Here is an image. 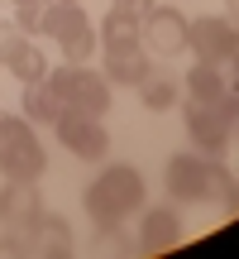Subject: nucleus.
Segmentation results:
<instances>
[{
    "label": "nucleus",
    "mask_w": 239,
    "mask_h": 259,
    "mask_svg": "<svg viewBox=\"0 0 239 259\" xmlns=\"http://www.w3.org/2000/svg\"><path fill=\"white\" fill-rule=\"evenodd\" d=\"M82 206L96 226L101 221H125V216L144 211V178H139V168H129V163L101 168V178L86 187Z\"/></svg>",
    "instance_id": "obj_1"
},
{
    "label": "nucleus",
    "mask_w": 239,
    "mask_h": 259,
    "mask_svg": "<svg viewBox=\"0 0 239 259\" xmlns=\"http://www.w3.org/2000/svg\"><path fill=\"white\" fill-rule=\"evenodd\" d=\"M38 34L57 38V44H63V58H67L72 67H82L86 58L96 53V24L86 19V10H82V5H67V0H53V5H43Z\"/></svg>",
    "instance_id": "obj_2"
},
{
    "label": "nucleus",
    "mask_w": 239,
    "mask_h": 259,
    "mask_svg": "<svg viewBox=\"0 0 239 259\" xmlns=\"http://www.w3.org/2000/svg\"><path fill=\"white\" fill-rule=\"evenodd\" d=\"M225 168H215L211 158H196V154H172L167 158V192H172V202H215L225 187Z\"/></svg>",
    "instance_id": "obj_3"
},
{
    "label": "nucleus",
    "mask_w": 239,
    "mask_h": 259,
    "mask_svg": "<svg viewBox=\"0 0 239 259\" xmlns=\"http://www.w3.org/2000/svg\"><path fill=\"white\" fill-rule=\"evenodd\" d=\"M48 87L57 92V101L72 106V111L82 115H96V120H105V111H110V82H105L101 72H86V67H48Z\"/></svg>",
    "instance_id": "obj_4"
},
{
    "label": "nucleus",
    "mask_w": 239,
    "mask_h": 259,
    "mask_svg": "<svg viewBox=\"0 0 239 259\" xmlns=\"http://www.w3.org/2000/svg\"><path fill=\"white\" fill-rule=\"evenodd\" d=\"M53 130H57V144H63L67 154L86 158V163H101V158H105L110 135H105V125L96 120V115H82V111H72V106H67V111L53 120Z\"/></svg>",
    "instance_id": "obj_5"
},
{
    "label": "nucleus",
    "mask_w": 239,
    "mask_h": 259,
    "mask_svg": "<svg viewBox=\"0 0 239 259\" xmlns=\"http://www.w3.org/2000/svg\"><path fill=\"white\" fill-rule=\"evenodd\" d=\"M187 48H192L201 63H230L234 48H239V29L220 15H206L187 24Z\"/></svg>",
    "instance_id": "obj_6"
},
{
    "label": "nucleus",
    "mask_w": 239,
    "mask_h": 259,
    "mask_svg": "<svg viewBox=\"0 0 239 259\" xmlns=\"http://www.w3.org/2000/svg\"><path fill=\"white\" fill-rule=\"evenodd\" d=\"M187 24H192V19H187L182 10H172V5H153V15L139 24V38H144L148 53L172 58V53H182V48H187Z\"/></svg>",
    "instance_id": "obj_7"
},
{
    "label": "nucleus",
    "mask_w": 239,
    "mask_h": 259,
    "mask_svg": "<svg viewBox=\"0 0 239 259\" xmlns=\"http://www.w3.org/2000/svg\"><path fill=\"white\" fill-rule=\"evenodd\" d=\"M187 135H192V144L201 149V154L230 149V101H220V106L192 101L187 106Z\"/></svg>",
    "instance_id": "obj_8"
},
{
    "label": "nucleus",
    "mask_w": 239,
    "mask_h": 259,
    "mask_svg": "<svg viewBox=\"0 0 239 259\" xmlns=\"http://www.w3.org/2000/svg\"><path fill=\"white\" fill-rule=\"evenodd\" d=\"M148 72H153V58H148L144 38H139V44H115V48H105V82H115V87H139Z\"/></svg>",
    "instance_id": "obj_9"
},
{
    "label": "nucleus",
    "mask_w": 239,
    "mask_h": 259,
    "mask_svg": "<svg viewBox=\"0 0 239 259\" xmlns=\"http://www.w3.org/2000/svg\"><path fill=\"white\" fill-rule=\"evenodd\" d=\"M182 245V221H177V211H167V206H148L144 221H139V250L144 254H167Z\"/></svg>",
    "instance_id": "obj_10"
},
{
    "label": "nucleus",
    "mask_w": 239,
    "mask_h": 259,
    "mask_svg": "<svg viewBox=\"0 0 239 259\" xmlns=\"http://www.w3.org/2000/svg\"><path fill=\"white\" fill-rule=\"evenodd\" d=\"M43 168H48V154H43V144H38L34 135H29V139H15V144L0 149V173L15 178V183H38Z\"/></svg>",
    "instance_id": "obj_11"
},
{
    "label": "nucleus",
    "mask_w": 239,
    "mask_h": 259,
    "mask_svg": "<svg viewBox=\"0 0 239 259\" xmlns=\"http://www.w3.org/2000/svg\"><path fill=\"white\" fill-rule=\"evenodd\" d=\"M38 216H43V197H38V187L5 178V187H0V226H34Z\"/></svg>",
    "instance_id": "obj_12"
},
{
    "label": "nucleus",
    "mask_w": 239,
    "mask_h": 259,
    "mask_svg": "<svg viewBox=\"0 0 239 259\" xmlns=\"http://www.w3.org/2000/svg\"><path fill=\"white\" fill-rule=\"evenodd\" d=\"M34 254L38 259H63L72 254V226L63 221V216H38L34 221Z\"/></svg>",
    "instance_id": "obj_13"
},
{
    "label": "nucleus",
    "mask_w": 239,
    "mask_h": 259,
    "mask_svg": "<svg viewBox=\"0 0 239 259\" xmlns=\"http://www.w3.org/2000/svg\"><path fill=\"white\" fill-rule=\"evenodd\" d=\"M19 106H24V120L29 125H53L57 115L67 111V106L57 101V92L48 87V77H43V82H24V101H19Z\"/></svg>",
    "instance_id": "obj_14"
},
{
    "label": "nucleus",
    "mask_w": 239,
    "mask_h": 259,
    "mask_svg": "<svg viewBox=\"0 0 239 259\" xmlns=\"http://www.w3.org/2000/svg\"><path fill=\"white\" fill-rule=\"evenodd\" d=\"M187 96L201 101V106H220L225 96H230V87H225V77H220V67H215V63H201V67L187 72Z\"/></svg>",
    "instance_id": "obj_15"
},
{
    "label": "nucleus",
    "mask_w": 239,
    "mask_h": 259,
    "mask_svg": "<svg viewBox=\"0 0 239 259\" xmlns=\"http://www.w3.org/2000/svg\"><path fill=\"white\" fill-rule=\"evenodd\" d=\"M139 101H144V111H153V115H163L167 106L177 101V82L167 72H148L144 82H139Z\"/></svg>",
    "instance_id": "obj_16"
},
{
    "label": "nucleus",
    "mask_w": 239,
    "mask_h": 259,
    "mask_svg": "<svg viewBox=\"0 0 239 259\" xmlns=\"http://www.w3.org/2000/svg\"><path fill=\"white\" fill-rule=\"evenodd\" d=\"M5 67L19 77V82H43V77H48V58H43V48H38V44H24Z\"/></svg>",
    "instance_id": "obj_17"
},
{
    "label": "nucleus",
    "mask_w": 239,
    "mask_h": 259,
    "mask_svg": "<svg viewBox=\"0 0 239 259\" xmlns=\"http://www.w3.org/2000/svg\"><path fill=\"white\" fill-rule=\"evenodd\" d=\"M101 44L105 48H115V44H139V19H129V15H105V24H101Z\"/></svg>",
    "instance_id": "obj_18"
},
{
    "label": "nucleus",
    "mask_w": 239,
    "mask_h": 259,
    "mask_svg": "<svg viewBox=\"0 0 239 259\" xmlns=\"http://www.w3.org/2000/svg\"><path fill=\"white\" fill-rule=\"evenodd\" d=\"M0 250L5 254H34V226H5Z\"/></svg>",
    "instance_id": "obj_19"
},
{
    "label": "nucleus",
    "mask_w": 239,
    "mask_h": 259,
    "mask_svg": "<svg viewBox=\"0 0 239 259\" xmlns=\"http://www.w3.org/2000/svg\"><path fill=\"white\" fill-rule=\"evenodd\" d=\"M24 44H29V38H24V29H19V24H5V19H0V67H5V63H10V58H15Z\"/></svg>",
    "instance_id": "obj_20"
},
{
    "label": "nucleus",
    "mask_w": 239,
    "mask_h": 259,
    "mask_svg": "<svg viewBox=\"0 0 239 259\" xmlns=\"http://www.w3.org/2000/svg\"><path fill=\"white\" fill-rule=\"evenodd\" d=\"M29 135H34V125L24 115H0V149L15 144V139H29Z\"/></svg>",
    "instance_id": "obj_21"
},
{
    "label": "nucleus",
    "mask_w": 239,
    "mask_h": 259,
    "mask_svg": "<svg viewBox=\"0 0 239 259\" xmlns=\"http://www.w3.org/2000/svg\"><path fill=\"white\" fill-rule=\"evenodd\" d=\"M110 10H115V15H129V19H139V24H144V19L153 15V0H110Z\"/></svg>",
    "instance_id": "obj_22"
},
{
    "label": "nucleus",
    "mask_w": 239,
    "mask_h": 259,
    "mask_svg": "<svg viewBox=\"0 0 239 259\" xmlns=\"http://www.w3.org/2000/svg\"><path fill=\"white\" fill-rule=\"evenodd\" d=\"M38 19H43V0H38V5H19L15 24L24 29V34H34V29H38Z\"/></svg>",
    "instance_id": "obj_23"
},
{
    "label": "nucleus",
    "mask_w": 239,
    "mask_h": 259,
    "mask_svg": "<svg viewBox=\"0 0 239 259\" xmlns=\"http://www.w3.org/2000/svg\"><path fill=\"white\" fill-rule=\"evenodd\" d=\"M220 202H225V211H230V216H239V178H225Z\"/></svg>",
    "instance_id": "obj_24"
},
{
    "label": "nucleus",
    "mask_w": 239,
    "mask_h": 259,
    "mask_svg": "<svg viewBox=\"0 0 239 259\" xmlns=\"http://www.w3.org/2000/svg\"><path fill=\"white\" fill-rule=\"evenodd\" d=\"M230 101H239V72H234V82H230Z\"/></svg>",
    "instance_id": "obj_25"
},
{
    "label": "nucleus",
    "mask_w": 239,
    "mask_h": 259,
    "mask_svg": "<svg viewBox=\"0 0 239 259\" xmlns=\"http://www.w3.org/2000/svg\"><path fill=\"white\" fill-rule=\"evenodd\" d=\"M230 15H239V0H230Z\"/></svg>",
    "instance_id": "obj_26"
},
{
    "label": "nucleus",
    "mask_w": 239,
    "mask_h": 259,
    "mask_svg": "<svg viewBox=\"0 0 239 259\" xmlns=\"http://www.w3.org/2000/svg\"><path fill=\"white\" fill-rule=\"evenodd\" d=\"M230 63H234V72H239V48H234V58H230Z\"/></svg>",
    "instance_id": "obj_27"
},
{
    "label": "nucleus",
    "mask_w": 239,
    "mask_h": 259,
    "mask_svg": "<svg viewBox=\"0 0 239 259\" xmlns=\"http://www.w3.org/2000/svg\"><path fill=\"white\" fill-rule=\"evenodd\" d=\"M15 5H38V0H15Z\"/></svg>",
    "instance_id": "obj_28"
},
{
    "label": "nucleus",
    "mask_w": 239,
    "mask_h": 259,
    "mask_svg": "<svg viewBox=\"0 0 239 259\" xmlns=\"http://www.w3.org/2000/svg\"><path fill=\"white\" fill-rule=\"evenodd\" d=\"M67 5H82V0H67Z\"/></svg>",
    "instance_id": "obj_29"
}]
</instances>
